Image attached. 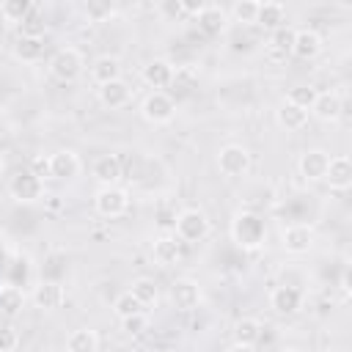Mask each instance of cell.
I'll list each match as a JSON object with an SVG mask.
<instances>
[{"instance_id": "obj_1", "label": "cell", "mask_w": 352, "mask_h": 352, "mask_svg": "<svg viewBox=\"0 0 352 352\" xmlns=\"http://www.w3.org/2000/svg\"><path fill=\"white\" fill-rule=\"evenodd\" d=\"M231 239L236 242V248L242 250H258L267 242V226L264 217L258 212L242 209L234 220H231Z\"/></svg>"}, {"instance_id": "obj_2", "label": "cell", "mask_w": 352, "mask_h": 352, "mask_svg": "<svg viewBox=\"0 0 352 352\" xmlns=\"http://www.w3.org/2000/svg\"><path fill=\"white\" fill-rule=\"evenodd\" d=\"M82 66H85V60H82L80 50H74V47H60V50L50 58V63H47L50 74H52L58 82H74V80L82 74Z\"/></svg>"}, {"instance_id": "obj_3", "label": "cell", "mask_w": 352, "mask_h": 352, "mask_svg": "<svg viewBox=\"0 0 352 352\" xmlns=\"http://www.w3.org/2000/svg\"><path fill=\"white\" fill-rule=\"evenodd\" d=\"M173 228H176L179 242H201L209 234L212 226H209V217L201 209H182L173 220Z\"/></svg>"}, {"instance_id": "obj_4", "label": "cell", "mask_w": 352, "mask_h": 352, "mask_svg": "<svg viewBox=\"0 0 352 352\" xmlns=\"http://www.w3.org/2000/svg\"><path fill=\"white\" fill-rule=\"evenodd\" d=\"M140 116L148 121V124H168L173 121L176 116V102L170 94L165 91H151L143 102H140Z\"/></svg>"}, {"instance_id": "obj_5", "label": "cell", "mask_w": 352, "mask_h": 352, "mask_svg": "<svg viewBox=\"0 0 352 352\" xmlns=\"http://www.w3.org/2000/svg\"><path fill=\"white\" fill-rule=\"evenodd\" d=\"M217 168H220L223 176L239 179V176H245L250 170V151L245 146H239V143H228L217 154Z\"/></svg>"}, {"instance_id": "obj_6", "label": "cell", "mask_w": 352, "mask_h": 352, "mask_svg": "<svg viewBox=\"0 0 352 352\" xmlns=\"http://www.w3.org/2000/svg\"><path fill=\"white\" fill-rule=\"evenodd\" d=\"M8 195L16 204H36L44 195V182L30 170H19L8 179Z\"/></svg>"}, {"instance_id": "obj_7", "label": "cell", "mask_w": 352, "mask_h": 352, "mask_svg": "<svg viewBox=\"0 0 352 352\" xmlns=\"http://www.w3.org/2000/svg\"><path fill=\"white\" fill-rule=\"evenodd\" d=\"M94 209H96L102 217L116 220V217H121V214L129 209V195H126V190H121V187H116V184L102 187V190L94 195Z\"/></svg>"}, {"instance_id": "obj_8", "label": "cell", "mask_w": 352, "mask_h": 352, "mask_svg": "<svg viewBox=\"0 0 352 352\" xmlns=\"http://www.w3.org/2000/svg\"><path fill=\"white\" fill-rule=\"evenodd\" d=\"M280 245H283L286 253H292V256H302V253H308V250L314 248V228L305 226V223H294V226L283 228V234H280Z\"/></svg>"}, {"instance_id": "obj_9", "label": "cell", "mask_w": 352, "mask_h": 352, "mask_svg": "<svg viewBox=\"0 0 352 352\" xmlns=\"http://www.w3.org/2000/svg\"><path fill=\"white\" fill-rule=\"evenodd\" d=\"M302 300H305V294H302L297 286H289V283L275 286L272 294H270V305H272V311L280 314V316H294V314L302 308Z\"/></svg>"}, {"instance_id": "obj_10", "label": "cell", "mask_w": 352, "mask_h": 352, "mask_svg": "<svg viewBox=\"0 0 352 352\" xmlns=\"http://www.w3.org/2000/svg\"><path fill=\"white\" fill-rule=\"evenodd\" d=\"M327 162H330V154L322 151V148H308L300 154L297 160V168H300V176L305 182H322L324 173H327Z\"/></svg>"}, {"instance_id": "obj_11", "label": "cell", "mask_w": 352, "mask_h": 352, "mask_svg": "<svg viewBox=\"0 0 352 352\" xmlns=\"http://www.w3.org/2000/svg\"><path fill=\"white\" fill-rule=\"evenodd\" d=\"M322 182H327V187L336 190V192H346L352 187V162H349V157H344V154L330 157L327 173H324Z\"/></svg>"}, {"instance_id": "obj_12", "label": "cell", "mask_w": 352, "mask_h": 352, "mask_svg": "<svg viewBox=\"0 0 352 352\" xmlns=\"http://www.w3.org/2000/svg\"><path fill=\"white\" fill-rule=\"evenodd\" d=\"M170 302L179 311H195L201 302V286L190 278H176L170 283Z\"/></svg>"}, {"instance_id": "obj_13", "label": "cell", "mask_w": 352, "mask_h": 352, "mask_svg": "<svg viewBox=\"0 0 352 352\" xmlns=\"http://www.w3.org/2000/svg\"><path fill=\"white\" fill-rule=\"evenodd\" d=\"M311 110H314V116H316L319 121L333 124V121H338L341 113H344V99H341V94H336V91H319L316 99H314V104H311Z\"/></svg>"}, {"instance_id": "obj_14", "label": "cell", "mask_w": 352, "mask_h": 352, "mask_svg": "<svg viewBox=\"0 0 352 352\" xmlns=\"http://www.w3.org/2000/svg\"><path fill=\"white\" fill-rule=\"evenodd\" d=\"M195 22H198V30L206 33V36H220L228 25V14L226 8L220 6H198L195 11Z\"/></svg>"}, {"instance_id": "obj_15", "label": "cell", "mask_w": 352, "mask_h": 352, "mask_svg": "<svg viewBox=\"0 0 352 352\" xmlns=\"http://www.w3.org/2000/svg\"><path fill=\"white\" fill-rule=\"evenodd\" d=\"M80 173V157L72 148H60L55 154H50V176L58 182H69Z\"/></svg>"}, {"instance_id": "obj_16", "label": "cell", "mask_w": 352, "mask_h": 352, "mask_svg": "<svg viewBox=\"0 0 352 352\" xmlns=\"http://www.w3.org/2000/svg\"><path fill=\"white\" fill-rule=\"evenodd\" d=\"M33 302H36V308L58 311V308L66 302V289H63V283H58V280H41V283L33 289Z\"/></svg>"}, {"instance_id": "obj_17", "label": "cell", "mask_w": 352, "mask_h": 352, "mask_svg": "<svg viewBox=\"0 0 352 352\" xmlns=\"http://www.w3.org/2000/svg\"><path fill=\"white\" fill-rule=\"evenodd\" d=\"M322 52V36L311 28H300L294 30V41H292V55L300 60H314Z\"/></svg>"}, {"instance_id": "obj_18", "label": "cell", "mask_w": 352, "mask_h": 352, "mask_svg": "<svg viewBox=\"0 0 352 352\" xmlns=\"http://www.w3.org/2000/svg\"><path fill=\"white\" fill-rule=\"evenodd\" d=\"M140 77H143V82H146L148 88H154V91H162V88H168V85H170V77H173V66H170L165 58H154V60H148V63L143 66Z\"/></svg>"}, {"instance_id": "obj_19", "label": "cell", "mask_w": 352, "mask_h": 352, "mask_svg": "<svg viewBox=\"0 0 352 352\" xmlns=\"http://www.w3.org/2000/svg\"><path fill=\"white\" fill-rule=\"evenodd\" d=\"M132 99V88L124 82V80H113V82H104L99 85V102L110 110H118V107H126Z\"/></svg>"}, {"instance_id": "obj_20", "label": "cell", "mask_w": 352, "mask_h": 352, "mask_svg": "<svg viewBox=\"0 0 352 352\" xmlns=\"http://www.w3.org/2000/svg\"><path fill=\"white\" fill-rule=\"evenodd\" d=\"M151 253H154L157 264L173 267V264L182 261V242H179V236H160V239H154Z\"/></svg>"}, {"instance_id": "obj_21", "label": "cell", "mask_w": 352, "mask_h": 352, "mask_svg": "<svg viewBox=\"0 0 352 352\" xmlns=\"http://www.w3.org/2000/svg\"><path fill=\"white\" fill-rule=\"evenodd\" d=\"M94 176L104 184V187H110V184H116L118 179H121V173H124V165H121V160L116 157V154H102V157H96L94 160Z\"/></svg>"}, {"instance_id": "obj_22", "label": "cell", "mask_w": 352, "mask_h": 352, "mask_svg": "<svg viewBox=\"0 0 352 352\" xmlns=\"http://www.w3.org/2000/svg\"><path fill=\"white\" fill-rule=\"evenodd\" d=\"M286 22V6L278 0H267L258 3V14H256V25L267 28V30H278Z\"/></svg>"}, {"instance_id": "obj_23", "label": "cell", "mask_w": 352, "mask_h": 352, "mask_svg": "<svg viewBox=\"0 0 352 352\" xmlns=\"http://www.w3.org/2000/svg\"><path fill=\"white\" fill-rule=\"evenodd\" d=\"M91 77L104 85V82H113V80H121V60L116 55H99L94 63H91Z\"/></svg>"}, {"instance_id": "obj_24", "label": "cell", "mask_w": 352, "mask_h": 352, "mask_svg": "<svg viewBox=\"0 0 352 352\" xmlns=\"http://www.w3.org/2000/svg\"><path fill=\"white\" fill-rule=\"evenodd\" d=\"M275 118H278V124H280L286 132H297V129H302V126L308 124V110H302V107H297V104H292V102H283V104L275 110Z\"/></svg>"}, {"instance_id": "obj_25", "label": "cell", "mask_w": 352, "mask_h": 352, "mask_svg": "<svg viewBox=\"0 0 352 352\" xmlns=\"http://www.w3.org/2000/svg\"><path fill=\"white\" fill-rule=\"evenodd\" d=\"M44 55V38H36V36H19L14 41V58L22 60V63H36L41 60Z\"/></svg>"}, {"instance_id": "obj_26", "label": "cell", "mask_w": 352, "mask_h": 352, "mask_svg": "<svg viewBox=\"0 0 352 352\" xmlns=\"http://www.w3.org/2000/svg\"><path fill=\"white\" fill-rule=\"evenodd\" d=\"M66 352H99V336L91 327H77L66 338Z\"/></svg>"}, {"instance_id": "obj_27", "label": "cell", "mask_w": 352, "mask_h": 352, "mask_svg": "<svg viewBox=\"0 0 352 352\" xmlns=\"http://www.w3.org/2000/svg\"><path fill=\"white\" fill-rule=\"evenodd\" d=\"M292 41H294V30H292V28L280 25L278 30H272V36H270V44H267V52H270V58H278V60L289 58V55H292Z\"/></svg>"}, {"instance_id": "obj_28", "label": "cell", "mask_w": 352, "mask_h": 352, "mask_svg": "<svg viewBox=\"0 0 352 352\" xmlns=\"http://www.w3.org/2000/svg\"><path fill=\"white\" fill-rule=\"evenodd\" d=\"M176 96H190L195 88H198V72L192 66H179L173 69V77H170V85Z\"/></svg>"}, {"instance_id": "obj_29", "label": "cell", "mask_w": 352, "mask_h": 352, "mask_svg": "<svg viewBox=\"0 0 352 352\" xmlns=\"http://www.w3.org/2000/svg\"><path fill=\"white\" fill-rule=\"evenodd\" d=\"M22 308H25V294H22V289L14 286V283L0 286V314H3V316H16V314H22Z\"/></svg>"}, {"instance_id": "obj_30", "label": "cell", "mask_w": 352, "mask_h": 352, "mask_svg": "<svg viewBox=\"0 0 352 352\" xmlns=\"http://www.w3.org/2000/svg\"><path fill=\"white\" fill-rule=\"evenodd\" d=\"M261 338V322L253 316H245L234 324V344H245V346H256Z\"/></svg>"}, {"instance_id": "obj_31", "label": "cell", "mask_w": 352, "mask_h": 352, "mask_svg": "<svg viewBox=\"0 0 352 352\" xmlns=\"http://www.w3.org/2000/svg\"><path fill=\"white\" fill-rule=\"evenodd\" d=\"M129 292H132V297H135L143 308H146V305H154V302L160 300V289H157L154 278H146V275L135 278L132 286H129Z\"/></svg>"}, {"instance_id": "obj_32", "label": "cell", "mask_w": 352, "mask_h": 352, "mask_svg": "<svg viewBox=\"0 0 352 352\" xmlns=\"http://www.w3.org/2000/svg\"><path fill=\"white\" fill-rule=\"evenodd\" d=\"M33 3L30 0H6V3H0V16L6 19V22H25L30 14H33Z\"/></svg>"}, {"instance_id": "obj_33", "label": "cell", "mask_w": 352, "mask_h": 352, "mask_svg": "<svg viewBox=\"0 0 352 352\" xmlns=\"http://www.w3.org/2000/svg\"><path fill=\"white\" fill-rule=\"evenodd\" d=\"M113 311H116L118 319H129V316L143 314V305L132 297V292H121V294L113 300Z\"/></svg>"}, {"instance_id": "obj_34", "label": "cell", "mask_w": 352, "mask_h": 352, "mask_svg": "<svg viewBox=\"0 0 352 352\" xmlns=\"http://www.w3.org/2000/svg\"><path fill=\"white\" fill-rule=\"evenodd\" d=\"M256 14H258V3H256V0H236V3L231 6V16H234V22L256 25Z\"/></svg>"}, {"instance_id": "obj_35", "label": "cell", "mask_w": 352, "mask_h": 352, "mask_svg": "<svg viewBox=\"0 0 352 352\" xmlns=\"http://www.w3.org/2000/svg\"><path fill=\"white\" fill-rule=\"evenodd\" d=\"M316 94H319V91H316L314 85H294V88H289L286 102H292V104H297V107H302V110H311Z\"/></svg>"}, {"instance_id": "obj_36", "label": "cell", "mask_w": 352, "mask_h": 352, "mask_svg": "<svg viewBox=\"0 0 352 352\" xmlns=\"http://www.w3.org/2000/svg\"><path fill=\"white\" fill-rule=\"evenodd\" d=\"M19 28H22L19 36H36V38H44V30H47V25H44V19L36 14V8H33V14H30Z\"/></svg>"}, {"instance_id": "obj_37", "label": "cell", "mask_w": 352, "mask_h": 352, "mask_svg": "<svg viewBox=\"0 0 352 352\" xmlns=\"http://www.w3.org/2000/svg\"><path fill=\"white\" fill-rule=\"evenodd\" d=\"M110 14H113V6L110 3H102V0H94V3L85 6V16L91 22H104Z\"/></svg>"}, {"instance_id": "obj_38", "label": "cell", "mask_w": 352, "mask_h": 352, "mask_svg": "<svg viewBox=\"0 0 352 352\" xmlns=\"http://www.w3.org/2000/svg\"><path fill=\"white\" fill-rule=\"evenodd\" d=\"M16 346H19V333H16V327L3 324V327H0V352H14Z\"/></svg>"}, {"instance_id": "obj_39", "label": "cell", "mask_w": 352, "mask_h": 352, "mask_svg": "<svg viewBox=\"0 0 352 352\" xmlns=\"http://www.w3.org/2000/svg\"><path fill=\"white\" fill-rule=\"evenodd\" d=\"M157 11H160L162 16H168V19H179V16L187 14V8H184L182 0H162V3L157 6Z\"/></svg>"}, {"instance_id": "obj_40", "label": "cell", "mask_w": 352, "mask_h": 352, "mask_svg": "<svg viewBox=\"0 0 352 352\" xmlns=\"http://www.w3.org/2000/svg\"><path fill=\"white\" fill-rule=\"evenodd\" d=\"M121 322H124V333H126V336H140V333L148 327V319H146L143 314L129 316V319H121Z\"/></svg>"}, {"instance_id": "obj_41", "label": "cell", "mask_w": 352, "mask_h": 352, "mask_svg": "<svg viewBox=\"0 0 352 352\" xmlns=\"http://www.w3.org/2000/svg\"><path fill=\"white\" fill-rule=\"evenodd\" d=\"M30 173H36L41 182H44V176H50V157H44V154H38V157H33V162H30V168H28Z\"/></svg>"}, {"instance_id": "obj_42", "label": "cell", "mask_w": 352, "mask_h": 352, "mask_svg": "<svg viewBox=\"0 0 352 352\" xmlns=\"http://www.w3.org/2000/svg\"><path fill=\"white\" fill-rule=\"evenodd\" d=\"M226 352H256L253 346H245V344H231Z\"/></svg>"}, {"instance_id": "obj_43", "label": "cell", "mask_w": 352, "mask_h": 352, "mask_svg": "<svg viewBox=\"0 0 352 352\" xmlns=\"http://www.w3.org/2000/svg\"><path fill=\"white\" fill-rule=\"evenodd\" d=\"M3 170H6V154H3V148H0V176H3Z\"/></svg>"}, {"instance_id": "obj_44", "label": "cell", "mask_w": 352, "mask_h": 352, "mask_svg": "<svg viewBox=\"0 0 352 352\" xmlns=\"http://www.w3.org/2000/svg\"><path fill=\"white\" fill-rule=\"evenodd\" d=\"M283 352H300V349H294V346H289V349H283Z\"/></svg>"}]
</instances>
